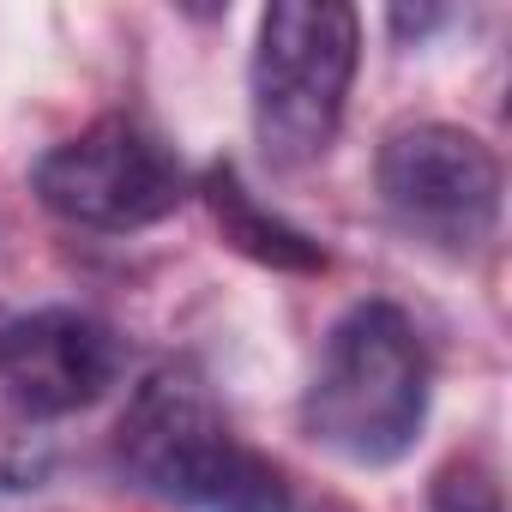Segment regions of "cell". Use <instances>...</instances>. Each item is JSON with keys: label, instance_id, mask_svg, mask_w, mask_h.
I'll list each match as a JSON object with an SVG mask.
<instances>
[{"label": "cell", "instance_id": "52a82bcc", "mask_svg": "<svg viewBox=\"0 0 512 512\" xmlns=\"http://www.w3.org/2000/svg\"><path fill=\"white\" fill-rule=\"evenodd\" d=\"M211 205H217V223L229 229V241L235 247H247L253 260H266V266H320V247L308 241V235H296L290 223H278L272 211H260L247 199V187L229 175V169H217L211 175Z\"/></svg>", "mask_w": 512, "mask_h": 512}, {"label": "cell", "instance_id": "ba28073f", "mask_svg": "<svg viewBox=\"0 0 512 512\" xmlns=\"http://www.w3.org/2000/svg\"><path fill=\"white\" fill-rule=\"evenodd\" d=\"M235 512H350L344 500H332V494H314V488H302L284 464H272L266 458V470L253 476V488L241 494V506Z\"/></svg>", "mask_w": 512, "mask_h": 512}, {"label": "cell", "instance_id": "8992f818", "mask_svg": "<svg viewBox=\"0 0 512 512\" xmlns=\"http://www.w3.org/2000/svg\"><path fill=\"white\" fill-rule=\"evenodd\" d=\"M121 368H127V344L97 314L37 308L0 326V386L37 422L91 410L97 398H109Z\"/></svg>", "mask_w": 512, "mask_h": 512}, {"label": "cell", "instance_id": "7a4b0ae2", "mask_svg": "<svg viewBox=\"0 0 512 512\" xmlns=\"http://www.w3.org/2000/svg\"><path fill=\"white\" fill-rule=\"evenodd\" d=\"M362 61V19L338 0H296L260 19L247 67L253 139L272 169H308L332 151Z\"/></svg>", "mask_w": 512, "mask_h": 512}, {"label": "cell", "instance_id": "3957f363", "mask_svg": "<svg viewBox=\"0 0 512 512\" xmlns=\"http://www.w3.org/2000/svg\"><path fill=\"white\" fill-rule=\"evenodd\" d=\"M115 464L139 494L187 512H235V500L266 470L193 368H157L133 386L115 422Z\"/></svg>", "mask_w": 512, "mask_h": 512}, {"label": "cell", "instance_id": "5b68a950", "mask_svg": "<svg viewBox=\"0 0 512 512\" xmlns=\"http://www.w3.org/2000/svg\"><path fill=\"white\" fill-rule=\"evenodd\" d=\"M37 199L79 229H151L187 199V163L133 115H103L31 169Z\"/></svg>", "mask_w": 512, "mask_h": 512}, {"label": "cell", "instance_id": "9c48e42d", "mask_svg": "<svg viewBox=\"0 0 512 512\" xmlns=\"http://www.w3.org/2000/svg\"><path fill=\"white\" fill-rule=\"evenodd\" d=\"M434 512H500V488L482 464H452L434 482Z\"/></svg>", "mask_w": 512, "mask_h": 512}, {"label": "cell", "instance_id": "6da1fadb", "mask_svg": "<svg viewBox=\"0 0 512 512\" xmlns=\"http://www.w3.org/2000/svg\"><path fill=\"white\" fill-rule=\"evenodd\" d=\"M428 398L434 362L416 320L398 302H356L320 350V368L302 392V428L332 458L386 470L416 446Z\"/></svg>", "mask_w": 512, "mask_h": 512}, {"label": "cell", "instance_id": "277c9868", "mask_svg": "<svg viewBox=\"0 0 512 512\" xmlns=\"http://www.w3.org/2000/svg\"><path fill=\"white\" fill-rule=\"evenodd\" d=\"M386 217L440 260H476L500 229V157L452 121H410L380 145Z\"/></svg>", "mask_w": 512, "mask_h": 512}]
</instances>
